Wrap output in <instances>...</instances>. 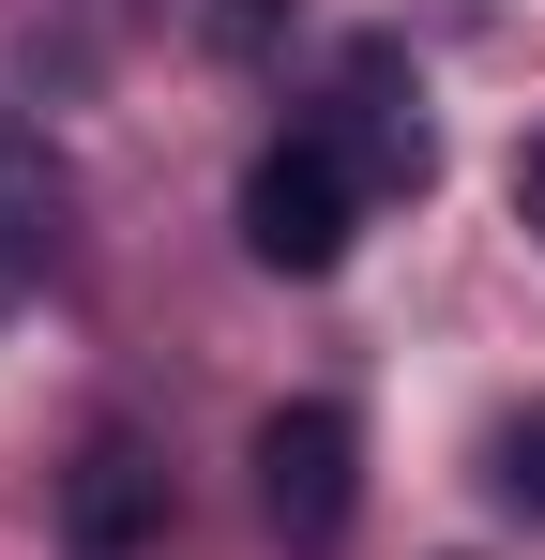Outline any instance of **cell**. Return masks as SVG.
<instances>
[{
  "instance_id": "3",
  "label": "cell",
  "mask_w": 545,
  "mask_h": 560,
  "mask_svg": "<svg viewBox=\"0 0 545 560\" xmlns=\"http://www.w3.org/2000/svg\"><path fill=\"white\" fill-rule=\"evenodd\" d=\"M318 137L349 152L363 197H409L425 167H440V152H425V92H409V61H394V46H363L349 77H334V121H318Z\"/></svg>"
},
{
  "instance_id": "6",
  "label": "cell",
  "mask_w": 545,
  "mask_h": 560,
  "mask_svg": "<svg viewBox=\"0 0 545 560\" xmlns=\"http://www.w3.org/2000/svg\"><path fill=\"white\" fill-rule=\"evenodd\" d=\"M500 500H515V515H545V409H515V424H500Z\"/></svg>"
},
{
  "instance_id": "7",
  "label": "cell",
  "mask_w": 545,
  "mask_h": 560,
  "mask_svg": "<svg viewBox=\"0 0 545 560\" xmlns=\"http://www.w3.org/2000/svg\"><path fill=\"white\" fill-rule=\"evenodd\" d=\"M515 212H545V137H531V152H515Z\"/></svg>"
},
{
  "instance_id": "1",
  "label": "cell",
  "mask_w": 545,
  "mask_h": 560,
  "mask_svg": "<svg viewBox=\"0 0 545 560\" xmlns=\"http://www.w3.org/2000/svg\"><path fill=\"white\" fill-rule=\"evenodd\" d=\"M349 500H363V424L334 394H288L258 424V515L318 560V546H349Z\"/></svg>"
},
{
  "instance_id": "2",
  "label": "cell",
  "mask_w": 545,
  "mask_h": 560,
  "mask_svg": "<svg viewBox=\"0 0 545 560\" xmlns=\"http://www.w3.org/2000/svg\"><path fill=\"white\" fill-rule=\"evenodd\" d=\"M349 212H363V183H349V152H334L318 121L243 167V243H258L272 273H334V258H349Z\"/></svg>"
},
{
  "instance_id": "4",
  "label": "cell",
  "mask_w": 545,
  "mask_h": 560,
  "mask_svg": "<svg viewBox=\"0 0 545 560\" xmlns=\"http://www.w3.org/2000/svg\"><path fill=\"white\" fill-rule=\"evenodd\" d=\"M46 258H61V152L0 106V303L46 273Z\"/></svg>"
},
{
  "instance_id": "5",
  "label": "cell",
  "mask_w": 545,
  "mask_h": 560,
  "mask_svg": "<svg viewBox=\"0 0 545 560\" xmlns=\"http://www.w3.org/2000/svg\"><path fill=\"white\" fill-rule=\"evenodd\" d=\"M152 500H167V469L137 455V440H91L77 455V560H137Z\"/></svg>"
}]
</instances>
